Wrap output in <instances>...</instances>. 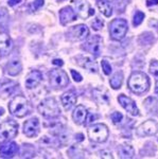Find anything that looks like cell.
<instances>
[{
    "instance_id": "obj_1",
    "label": "cell",
    "mask_w": 158,
    "mask_h": 159,
    "mask_svg": "<svg viewBox=\"0 0 158 159\" xmlns=\"http://www.w3.org/2000/svg\"><path fill=\"white\" fill-rule=\"evenodd\" d=\"M129 88L135 93H143L150 87V80L143 72H134L127 82Z\"/></svg>"
},
{
    "instance_id": "obj_2",
    "label": "cell",
    "mask_w": 158,
    "mask_h": 159,
    "mask_svg": "<svg viewBox=\"0 0 158 159\" xmlns=\"http://www.w3.org/2000/svg\"><path fill=\"white\" fill-rule=\"evenodd\" d=\"M9 110L12 115L22 118L25 115L29 114L30 111V103L25 97L22 96H16L14 97L11 102L9 103Z\"/></svg>"
},
{
    "instance_id": "obj_3",
    "label": "cell",
    "mask_w": 158,
    "mask_h": 159,
    "mask_svg": "<svg viewBox=\"0 0 158 159\" xmlns=\"http://www.w3.org/2000/svg\"><path fill=\"white\" fill-rule=\"evenodd\" d=\"M38 112H39L42 116L48 119H52V118H56L60 116L61 109L58 107V105L53 98L46 99L44 101L40 102V104L37 107Z\"/></svg>"
},
{
    "instance_id": "obj_4",
    "label": "cell",
    "mask_w": 158,
    "mask_h": 159,
    "mask_svg": "<svg viewBox=\"0 0 158 159\" xmlns=\"http://www.w3.org/2000/svg\"><path fill=\"white\" fill-rule=\"evenodd\" d=\"M127 29H129V25L125 19H114L109 24V34L115 40L123 39L126 35Z\"/></svg>"
},
{
    "instance_id": "obj_5",
    "label": "cell",
    "mask_w": 158,
    "mask_h": 159,
    "mask_svg": "<svg viewBox=\"0 0 158 159\" xmlns=\"http://www.w3.org/2000/svg\"><path fill=\"white\" fill-rule=\"evenodd\" d=\"M108 127L102 123L93 125L88 129V137L90 138V140L95 141L97 143L105 142L108 138Z\"/></svg>"
},
{
    "instance_id": "obj_6",
    "label": "cell",
    "mask_w": 158,
    "mask_h": 159,
    "mask_svg": "<svg viewBox=\"0 0 158 159\" xmlns=\"http://www.w3.org/2000/svg\"><path fill=\"white\" fill-rule=\"evenodd\" d=\"M50 84L54 88H64L69 84V79L65 71L60 69H53L49 72Z\"/></svg>"
},
{
    "instance_id": "obj_7",
    "label": "cell",
    "mask_w": 158,
    "mask_h": 159,
    "mask_svg": "<svg viewBox=\"0 0 158 159\" xmlns=\"http://www.w3.org/2000/svg\"><path fill=\"white\" fill-rule=\"evenodd\" d=\"M17 134H18V124L15 121L7 120V121L0 123V137L9 140L15 138Z\"/></svg>"
},
{
    "instance_id": "obj_8",
    "label": "cell",
    "mask_w": 158,
    "mask_h": 159,
    "mask_svg": "<svg viewBox=\"0 0 158 159\" xmlns=\"http://www.w3.org/2000/svg\"><path fill=\"white\" fill-rule=\"evenodd\" d=\"M68 35L71 40H82L89 35V30L86 25H78L71 28Z\"/></svg>"
},
{
    "instance_id": "obj_9",
    "label": "cell",
    "mask_w": 158,
    "mask_h": 159,
    "mask_svg": "<svg viewBox=\"0 0 158 159\" xmlns=\"http://www.w3.org/2000/svg\"><path fill=\"white\" fill-rule=\"evenodd\" d=\"M38 133H39V121L37 118H31L24 123V134L27 137H36Z\"/></svg>"
},
{
    "instance_id": "obj_10",
    "label": "cell",
    "mask_w": 158,
    "mask_h": 159,
    "mask_svg": "<svg viewBox=\"0 0 158 159\" xmlns=\"http://www.w3.org/2000/svg\"><path fill=\"white\" fill-rule=\"evenodd\" d=\"M18 152V145L14 141H4L0 143V156L3 158H11Z\"/></svg>"
},
{
    "instance_id": "obj_11",
    "label": "cell",
    "mask_w": 158,
    "mask_h": 159,
    "mask_svg": "<svg viewBox=\"0 0 158 159\" xmlns=\"http://www.w3.org/2000/svg\"><path fill=\"white\" fill-rule=\"evenodd\" d=\"M158 130V124L154 120H147L143 122L137 129V134L139 136H152L155 135Z\"/></svg>"
},
{
    "instance_id": "obj_12",
    "label": "cell",
    "mask_w": 158,
    "mask_h": 159,
    "mask_svg": "<svg viewBox=\"0 0 158 159\" xmlns=\"http://www.w3.org/2000/svg\"><path fill=\"white\" fill-rule=\"evenodd\" d=\"M101 43H102L101 37L99 36V35H95V36L91 37L90 39L86 43L84 48L87 51H89L95 57H98V56H100V53H101Z\"/></svg>"
},
{
    "instance_id": "obj_13",
    "label": "cell",
    "mask_w": 158,
    "mask_h": 159,
    "mask_svg": "<svg viewBox=\"0 0 158 159\" xmlns=\"http://www.w3.org/2000/svg\"><path fill=\"white\" fill-rule=\"evenodd\" d=\"M118 101H119V103L121 104V106L123 107L126 111H129L131 115L137 116V115L139 114V110L137 108L136 103L134 102V100L124 96V94H120V96L118 97Z\"/></svg>"
},
{
    "instance_id": "obj_14",
    "label": "cell",
    "mask_w": 158,
    "mask_h": 159,
    "mask_svg": "<svg viewBox=\"0 0 158 159\" xmlns=\"http://www.w3.org/2000/svg\"><path fill=\"white\" fill-rule=\"evenodd\" d=\"M13 48L11 37L6 32H0V56H6Z\"/></svg>"
},
{
    "instance_id": "obj_15",
    "label": "cell",
    "mask_w": 158,
    "mask_h": 159,
    "mask_svg": "<svg viewBox=\"0 0 158 159\" xmlns=\"http://www.w3.org/2000/svg\"><path fill=\"white\" fill-rule=\"evenodd\" d=\"M42 80H43V74L40 73V71L33 70L28 74L27 78H25V87L29 89L35 88L36 86L39 85Z\"/></svg>"
},
{
    "instance_id": "obj_16",
    "label": "cell",
    "mask_w": 158,
    "mask_h": 159,
    "mask_svg": "<svg viewBox=\"0 0 158 159\" xmlns=\"http://www.w3.org/2000/svg\"><path fill=\"white\" fill-rule=\"evenodd\" d=\"M76 19V13L71 7H65L60 11V20L62 25H67Z\"/></svg>"
},
{
    "instance_id": "obj_17",
    "label": "cell",
    "mask_w": 158,
    "mask_h": 159,
    "mask_svg": "<svg viewBox=\"0 0 158 159\" xmlns=\"http://www.w3.org/2000/svg\"><path fill=\"white\" fill-rule=\"evenodd\" d=\"M87 115H88V112L85 107H84L83 105H79V106H76V108L74 109V111H73V114H72L73 121L78 125L83 124V123L86 121Z\"/></svg>"
},
{
    "instance_id": "obj_18",
    "label": "cell",
    "mask_w": 158,
    "mask_h": 159,
    "mask_svg": "<svg viewBox=\"0 0 158 159\" xmlns=\"http://www.w3.org/2000/svg\"><path fill=\"white\" fill-rule=\"evenodd\" d=\"M62 104L65 109H69L76 103V94L73 91H67L62 96Z\"/></svg>"
},
{
    "instance_id": "obj_19",
    "label": "cell",
    "mask_w": 158,
    "mask_h": 159,
    "mask_svg": "<svg viewBox=\"0 0 158 159\" xmlns=\"http://www.w3.org/2000/svg\"><path fill=\"white\" fill-rule=\"evenodd\" d=\"M7 74L12 76H15L17 74H19L22 70V65L19 61H11L7 64Z\"/></svg>"
},
{
    "instance_id": "obj_20",
    "label": "cell",
    "mask_w": 158,
    "mask_h": 159,
    "mask_svg": "<svg viewBox=\"0 0 158 159\" xmlns=\"http://www.w3.org/2000/svg\"><path fill=\"white\" fill-rule=\"evenodd\" d=\"M75 10L82 17H87L88 16V11H89V4L86 0H75L74 1Z\"/></svg>"
},
{
    "instance_id": "obj_21",
    "label": "cell",
    "mask_w": 158,
    "mask_h": 159,
    "mask_svg": "<svg viewBox=\"0 0 158 159\" xmlns=\"http://www.w3.org/2000/svg\"><path fill=\"white\" fill-rule=\"evenodd\" d=\"M118 154H119V157L122 159H129V158H133L135 155V150L133 147L131 145H121L118 150Z\"/></svg>"
},
{
    "instance_id": "obj_22",
    "label": "cell",
    "mask_w": 158,
    "mask_h": 159,
    "mask_svg": "<svg viewBox=\"0 0 158 159\" xmlns=\"http://www.w3.org/2000/svg\"><path fill=\"white\" fill-rule=\"evenodd\" d=\"M97 6H98L99 10L101 11L102 14L106 17H111L113 14V7H111V3L106 0H98L97 1Z\"/></svg>"
},
{
    "instance_id": "obj_23",
    "label": "cell",
    "mask_w": 158,
    "mask_h": 159,
    "mask_svg": "<svg viewBox=\"0 0 158 159\" xmlns=\"http://www.w3.org/2000/svg\"><path fill=\"white\" fill-rule=\"evenodd\" d=\"M122 82H123V73L117 72L113 78L111 79V86L113 87L114 89H118L121 87Z\"/></svg>"
},
{
    "instance_id": "obj_24",
    "label": "cell",
    "mask_w": 158,
    "mask_h": 159,
    "mask_svg": "<svg viewBox=\"0 0 158 159\" xmlns=\"http://www.w3.org/2000/svg\"><path fill=\"white\" fill-rule=\"evenodd\" d=\"M83 60L85 63L81 64V65H82L84 68L88 69V70L91 71V72H97V65H96L95 61L93 60H90L89 57H83Z\"/></svg>"
},
{
    "instance_id": "obj_25",
    "label": "cell",
    "mask_w": 158,
    "mask_h": 159,
    "mask_svg": "<svg viewBox=\"0 0 158 159\" xmlns=\"http://www.w3.org/2000/svg\"><path fill=\"white\" fill-rule=\"evenodd\" d=\"M144 19V13L137 11L134 15V20H133V25L135 27H138L139 25H141V22Z\"/></svg>"
},
{
    "instance_id": "obj_26",
    "label": "cell",
    "mask_w": 158,
    "mask_h": 159,
    "mask_svg": "<svg viewBox=\"0 0 158 159\" xmlns=\"http://www.w3.org/2000/svg\"><path fill=\"white\" fill-rule=\"evenodd\" d=\"M150 72L154 78L158 80V61H153L150 65Z\"/></svg>"
},
{
    "instance_id": "obj_27",
    "label": "cell",
    "mask_w": 158,
    "mask_h": 159,
    "mask_svg": "<svg viewBox=\"0 0 158 159\" xmlns=\"http://www.w3.org/2000/svg\"><path fill=\"white\" fill-rule=\"evenodd\" d=\"M101 65H102V69H103L104 73H105L106 75H109V74L111 73V64H109L107 61L103 60V61H102V63H101Z\"/></svg>"
},
{
    "instance_id": "obj_28",
    "label": "cell",
    "mask_w": 158,
    "mask_h": 159,
    "mask_svg": "<svg viewBox=\"0 0 158 159\" xmlns=\"http://www.w3.org/2000/svg\"><path fill=\"white\" fill-rule=\"evenodd\" d=\"M44 2H45V0H35V1L31 4L30 9H31L32 12L37 11L38 9H40V7L44 6Z\"/></svg>"
},
{
    "instance_id": "obj_29",
    "label": "cell",
    "mask_w": 158,
    "mask_h": 159,
    "mask_svg": "<svg viewBox=\"0 0 158 159\" xmlns=\"http://www.w3.org/2000/svg\"><path fill=\"white\" fill-rule=\"evenodd\" d=\"M111 120H113V122L115 124H118V123H120L122 121V119H123V116H122L121 112H114V114H111Z\"/></svg>"
},
{
    "instance_id": "obj_30",
    "label": "cell",
    "mask_w": 158,
    "mask_h": 159,
    "mask_svg": "<svg viewBox=\"0 0 158 159\" xmlns=\"http://www.w3.org/2000/svg\"><path fill=\"white\" fill-rule=\"evenodd\" d=\"M91 25H93V29H95L96 31H99V30H101L102 28H103L104 22L102 21V20H101L100 18H96V19L93 21V24H91Z\"/></svg>"
},
{
    "instance_id": "obj_31",
    "label": "cell",
    "mask_w": 158,
    "mask_h": 159,
    "mask_svg": "<svg viewBox=\"0 0 158 159\" xmlns=\"http://www.w3.org/2000/svg\"><path fill=\"white\" fill-rule=\"evenodd\" d=\"M7 9H4V7H1V9H0V25H3L4 22L7 21Z\"/></svg>"
},
{
    "instance_id": "obj_32",
    "label": "cell",
    "mask_w": 158,
    "mask_h": 159,
    "mask_svg": "<svg viewBox=\"0 0 158 159\" xmlns=\"http://www.w3.org/2000/svg\"><path fill=\"white\" fill-rule=\"evenodd\" d=\"M70 72H71V75H72V79L74 80L75 82H82V75H81L79 72H76L75 70H73V69H71L70 70Z\"/></svg>"
},
{
    "instance_id": "obj_33",
    "label": "cell",
    "mask_w": 158,
    "mask_h": 159,
    "mask_svg": "<svg viewBox=\"0 0 158 159\" xmlns=\"http://www.w3.org/2000/svg\"><path fill=\"white\" fill-rule=\"evenodd\" d=\"M101 155L103 158H113V156H111V153L109 152H106V151H103V152H101Z\"/></svg>"
},
{
    "instance_id": "obj_34",
    "label": "cell",
    "mask_w": 158,
    "mask_h": 159,
    "mask_svg": "<svg viewBox=\"0 0 158 159\" xmlns=\"http://www.w3.org/2000/svg\"><path fill=\"white\" fill-rule=\"evenodd\" d=\"M52 64H53V65H55V66H60V67H62V66L64 65L63 61H62V60H57V58H55V60H53Z\"/></svg>"
},
{
    "instance_id": "obj_35",
    "label": "cell",
    "mask_w": 158,
    "mask_h": 159,
    "mask_svg": "<svg viewBox=\"0 0 158 159\" xmlns=\"http://www.w3.org/2000/svg\"><path fill=\"white\" fill-rule=\"evenodd\" d=\"M158 4V0H147V6L151 7V6H156Z\"/></svg>"
},
{
    "instance_id": "obj_36",
    "label": "cell",
    "mask_w": 158,
    "mask_h": 159,
    "mask_svg": "<svg viewBox=\"0 0 158 159\" xmlns=\"http://www.w3.org/2000/svg\"><path fill=\"white\" fill-rule=\"evenodd\" d=\"M20 2H21V0H9V4L11 7H14V6H16V4H19Z\"/></svg>"
},
{
    "instance_id": "obj_37",
    "label": "cell",
    "mask_w": 158,
    "mask_h": 159,
    "mask_svg": "<svg viewBox=\"0 0 158 159\" xmlns=\"http://www.w3.org/2000/svg\"><path fill=\"white\" fill-rule=\"evenodd\" d=\"M90 15H95V10H93V9H90V7H89L88 16H90Z\"/></svg>"
},
{
    "instance_id": "obj_38",
    "label": "cell",
    "mask_w": 158,
    "mask_h": 159,
    "mask_svg": "<svg viewBox=\"0 0 158 159\" xmlns=\"http://www.w3.org/2000/svg\"><path fill=\"white\" fill-rule=\"evenodd\" d=\"M3 112H4L3 108H2V107H0V116H2V115H3Z\"/></svg>"
},
{
    "instance_id": "obj_39",
    "label": "cell",
    "mask_w": 158,
    "mask_h": 159,
    "mask_svg": "<svg viewBox=\"0 0 158 159\" xmlns=\"http://www.w3.org/2000/svg\"><path fill=\"white\" fill-rule=\"evenodd\" d=\"M57 1H64V0H57Z\"/></svg>"
}]
</instances>
